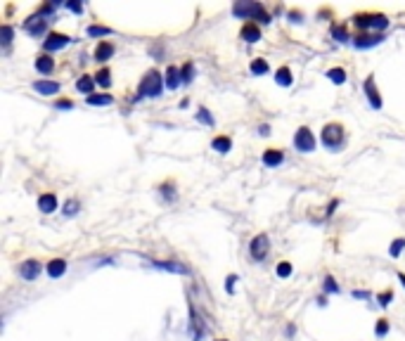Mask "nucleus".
I'll use <instances>...</instances> for the list:
<instances>
[{
  "instance_id": "obj_42",
  "label": "nucleus",
  "mask_w": 405,
  "mask_h": 341,
  "mask_svg": "<svg viewBox=\"0 0 405 341\" xmlns=\"http://www.w3.org/2000/svg\"><path fill=\"white\" fill-rule=\"evenodd\" d=\"M71 107H74L71 99H57V109H71Z\"/></svg>"
},
{
  "instance_id": "obj_46",
  "label": "nucleus",
  "mask_w": 405,
  "mask_h": 341,
  "mask_svg": "<svg viewBox=\"0 0 405 341\" xmlns=\"http://www.w3.org/2000/svg\"><path fill=\"white\" fill-rule=\"evenodd\" d=\"M289 17H292V22H301V14L299 12H292Z\"/></svg>"
},
{
  "instance_id": "obj_40",
  "label": "nucleus",
  "mask_w": 405,
  "mask_h": 341,
  "mask_svg": "<svg viewBox=\"0 0 405 341\" xmlns=\"http://www.w3.org/2000/svg\"><path fill=\"white\" fill-rule=\"evenodd\" d=\"M391 298H393V292H384L377 296V301H379V306H389L391 304Z\"/></svg>"
},
{
  "instance_id": "obj_43",
  "label": "nucleus",
  "mask_w": 405,
  "mask_h": 341,
  "mask_svg": "<svg viewBox=\"0 0 405 341\" xmlns=\"http://www.w3.org/2000/svg\"><path fill=\"white\" fill-rule=\"evenodd\" d=\"M69 10H71V12H83V5L76 0V3H69Z\"/></svg>"
},
{
  "instance_id": "obj_17",
  "label": "nucleus",
  "mask_w": 405,
  "mask_h": 341,
  "mask_svg": "<svg viewBox=\"0 0 405 341\" xmlns=\"http://www.w3.org/2000/svg\"><path fill=\"white\" fill-rule=\"evenodd\" d=\"M242 41H246V43H258V41H261V29H258L254 22H246V24L242 26Z\"/></svg>"
},
{
  "instance_id": "obj_35",
  "label": "nucleus",
  "mask_w": 405,
  "mask_h": 341,
  "mask_svg": "<svg viewBox=\"0 0 405 341\" xmlns=\"http://www.w3.org/2000/svg\"><path fill=\"white\" fill-rule=\"evenodd\" d=\"M325 292L327 294H339V292H341L339 285H337V279L332 277V275H325Z\"/></svg>"
},
{
  "instance_id": "obj_31",
  "label": "nucleus",
  "mask_w": 405,
  "mask_h": 341,
  "mask_svg": "<svg viewBox=\"0 0 405 341\" xmlns=\"http://www.w3.org/2000/svg\"><path fill=\"white\" fill-rule=\"evenodd\" d=\"M95 81H98V86L109 88L111 86V71L109 69H100L98 74H95Z\"/></svg>"
},
{
  "instance_id": "obj_29",
  "label": "nucleus",
  "mask_w": 405,
  "mask_h": 341,
  "mask_svg": "<svg viewBox=\"0 0 405 341\" xmlns=\"http://www.w3.org/2000/svg\"><path fill=\"white\" fill-rule=\"evenodd\" d=\"M12 36H14V29L10 24L0 26V43H3V48H7V45L12 43Z\"/></svg>"
},
{
  "instance_id": "obj_26",
  "label": "nucleus",
  "mask_w": 405,
  "mask_h": 341,
  "mask_svg": "<svg viewBox=\"0 0 405 341\" xmlns=\"http://www.w3.org/2000/svg\"><path fill=\"white\" fill-rule=\"evenodd\" d=\"M275 81H277V86L289 88L294 78H292V71H289L287 67H280V69H277V74H275Z\"/></svg>"
},
{
  "instance_id": "obj_32",
  "label": "nucleus",
  "mask_w": 405,
  "mask_h": 341,
  "mask_svg": "<svg viewBox=\"0 0 405 341\" xmlns=\"http://www.w3.org/2000/svg\"><path fill=\"white\" fill-rule=\"evenodd\" d=\"M197 121H202V124H206V126H214L216 124L214 116H211V112L206 109V107H199V109H197Z\"/></svg>"
},
{
  "instance_id": "obj_30",
  "label": "nucleus",
  "mask_w": 405,
  "mask_h": 341,
  "mask_svg": "<svg viewBox=\"0 0 405 341\" xmlns=\"http://www.w3.org/2000/svg\"><path fill=\"white\" fill-rule=\"evenodd\" d=\"M195 64L192 62H185L183 67H180V76H183V83H192L195 81Z\"/></svg>"
},
{
  "instance_id": "obj_15",
  "label": "nucleus",
  "mask_w": 405,
  "mask_h": 341,
  "mask_svg": "<svg viewBox=\"0 0 405 341\" xmlns=\"http://www.w3.org/2000/svg\"><path fill=\"white\" fill-rule=\"evenodd\" d=\"M33 67H36L38 74H43V76L52 74V71H55V57H50V55H38V57H36V62H33Z\"/></svg>"
},
{
  "instance_id": "obj_47",
  "label": "nucleus",
  "mask_w": 405,
  "mask_h": 341,
  "mask_svg": "<svg viewBox=\"0 0 405 341\" xmlns=\"http://www.w3.org/2000/svg\"><path fill=\"white\" fill-rule=\"evenodd\" d=\"M398 279L403 282V287H405V273H398Z\"/></svg>"
},
{
  "instance_id": "obj_24",
  "label": "nucleus",
  "mask_w": 405,
  "mask_h": 341,
  "mask_svg": "<svg viewBox=\"0 0 405 341\" xmlns=\"http://www.w3.org/2000/svg\"><path fill=\"white\" fill-rule=\"evenodd\" d=\"M211 147L218 152V154H227L230 149H233V140L227 135H218V137H214V143H211Z\"/></svg>"
},
{
  "instance_id": "obj_44",
  "label": "nucleus",
  "mask_w": 405,
  "mask_h": 341,
  "mask_svg": "<svg viewBox=\"0 0 405 341\" xmlns=\"http://www.w3.org/2000/svg\"><path fill=\"white\" fill-rule=\"evenodd\" d=\"M353 296H356V298H368L370 294L368 292H358V289H356V292H353Z\"/></svg>"
},
{
  "instance_id": "obj_4",
  "label": "nucleus",
  "mask_w": 405,
  "mask_h": 341,
  "mask_svg": "<svg viewBox=\"0 0 405 341\" xmlns=\"http://www.w3.org/2000/svg\"><path fill=\"white\" fill-rule=\"evenodd\" d=\"M353 24L360 29V31H370V29H375V31H384L389 26V19H387V14H370V12H365V14H356L353 17Z\"/></svg>"
},
{
  "instance_id": "obj_12",
  "label": "nucleus",
  "mask_w": 405,
  "mask_h": 341,
  "mask_svg": "<svg viewBox=\"0 0 405 341\" xmlns=\"http://www.w3.org/2000/svg\"><path fill=\"white\" fill-rule=\"evenodd\" d=\"M154 268H159V270H166V273H176V275H187L190 273V268L178 263V260H152Z\"/></svg>"
},
{
  "instance_id": "obj_7",
  "label": "nucleus",
  "mask_w": 405,
  "mask_h": 341,
  "mask_svg": "<svg viewBox=\"0 0 405 341\" xmlns=\"http://www.w3.org/2000/svg\"><path fill=\"white\" fill-rule=\"evenodd\" d=\"M384 43V33H368V31H360L356 38H353V45L358 50H370L375 45Z\"/></svg>"
},
{
  "instance_id": "obj_20",
  "label": "nucleus",
  "mask_w": 405,
  "mask_h": 341,
  "mask_svg": "<svg viewBox=\"0 0 405 341\" xmlns=\"http://www.w3.org/2000/svg\"><path fill=\"white\" fill-rule=\"evenodd\" d=\"M95 76H88V74H83L79 78V81H76V90H79V93H83V95H95Z\"/></svg>"
},
{
  "instance_id": "obj_34",
  "label": "nucleus",
  "mask_w": 405,
  "mask_h": 341,
  "mask_svg": "<svg viewBox=\"0 0 405 341\" xmlns=\"http://www.w3.org/2000/svg\"><path fill=\"white\" fill-rule=\"evenodd\" d=\"M88 36H111V29L109 26L92 24V26H88Z\"/></svg>"
},
{
  "instance_id": "obj_18",
  "label": "nucleus",
  "mask_w": 405,
  "mask_h": 341,
  "mask_svg": "<svg viewBox=\"0 0 405 341\" xmlns=\"http://www.w3.org/2000/svg\"><path fill=\"white\" fill-rule=\"evenodd\" d=\"M164 81H166V88H168V90H176V88H178L180 83H183L180 69H178V67H173V64H171V67L166 69V78H164Z\"/></svg>"
},
{
  "instance_id": "obj_36",
  "label": "nucleus",
  "mask_w": 405,
  "mask_h": 341,
  "mask_svg": "<svg viewBox=\"0 0 405 341\" xmlns=\"http://www.w3.org/2000/svg\"><path fill=\"white\" fill-rule=\"evenodd\" d=\"M332 36H334L337 43H346V41H349V33H346L344 26H334V29H332Z\"/></svg>"
},
{
  "instance_id": "obj_45",
  "label": "nucleus",
  "mask_w": 405,
  "mask_h": 341,
  "mask_svg": "<svg viewBox=\"0 0 405 341\" xmlns=\"http://www.w3.org/2000/svg\"><path fill=\"white\" fill-rule=\"evenodd\" d=\"M258 130H261V135H270V128H268V126H261Z\"/></svg>"
},
{
  "instance_id": "obj_33",
  "label": "nucleus",
  "mask_w": 405,
  "mask_h": 341,
  "mask_svg": "<svg viewBox=\"0 0 405 341\" xmlns=\"http://www.w3.org/2000/svg\"><path fill=\"white\" fill-rule=\"evenodd\" d=\"M403 249H405V239L400 237V239H393L391 247H389V254L393 256V258H398L400 254H403Z\"/></svg>"
},
{
  "instance_id": "obj_21",
  "label": "nucleus",
  "mask_w": 405,
  "mask_h": 341,
  "mask_svg": "<svg viewBox=\"0 0 405 341\" xmlns=\"http://www.w3.org/2000/svg\"><path fill=\"white\" fill-rule=\"evenodd\" d=\"M282 162H284V152H280V149H265L263 152V164L268 168L280 166Z\"/></svg>"
},
{
  "instance_id": "obj_3",
  "label": "nucleus",
  "mask_w": 405,
  "mask_h": 341,
  "mask_svg": "<svg viewBox=\"0 0 405 341\" xmlns=\"http://www.w3.org/2000/svg\"><path fill=\"white\" fill-rule=\"evenodd\" d=\"M164 78H161L159 71H147L142 76L140 86H138V97H159L161 90H164Z\"/></svg>"
},
{
  "instance_id": "obj_11",
  "label": "nucleus",
  "mask_w": 405,
  "mask_h": 341,
  "mask_svg": "<svg viewBox=\"0 0 405 341\" xmlns=\"http://www.w3.org/2000/svg\"><path fill=\"white\" fill-rule=\"evenodd\" d=\"M41 270H43V266H41V263H38L36 258H29V260H24V263H19V277H22V279H29V282L38 279Z\"/></svg>"
},
{
  "instance_id": "obj_27",
  "label": "nucleus",
  "mask_w": 405,
  "mask_h": 341,
  "mask_svg": "<svg viewBox=\"0 0 405 341\" xmlns=\"http://www.w3.org/2000/svg\"><path fill=\"white\" fill-rule=\"evenodd\" d=\"M249 69H252L254 76H265L270 71V64L265 62V59H254V62L249 64Z\"/></svg>"
},
{
  "instance_id": "obj_22",
  "label": "nucleus",
  "mask_w": 405,
  "mask_h": 341,
  "mask_svg": "<svg viewBox=\"0 0 405 341\" xmlns=\"http://www.w3.org/2000/svg\"><path fill=\"white\" fill-rule=\"evenodd\" d=\"M67 273V260L64 258H52L48 263V275L52 279H57V277H62V275Z\"/></svg>"
},
{
  "instance_id": "obj_13",
  "label": "nucleus",
  "mask_w": 405,
  "mask_h": 341,
  "mask_svg": "<svg viewBox=\"0 0 405 341\" xmlns=\"http://www.w3.org/2000/svg\"><path fill=\"white\" fill-rule=\"evenodd\" d=\"M114 45L109 43V41H100L98 45H95V52H92V57H95V62H107V59H111L114 57Z\"/></svg>"
},
{
  "instance_id": "obj_6",
  "label": "nucleus",
  "mask_w": 405,
  "mask_h": 341,
  "mask_svg": "<svg viewBox=\"0 0 405 341\" xmlns=\"http://www.w3.org/2000/svg\"><path fill=\"white\" fill-rule=\"evenodd\" d=\"M294 147L299 149V152H313L315 149V135L313 133H311V128H306V126H303V128H299L294 133Z\"/></svg>"
},
{
  "instance_id": "obj_8",
  "label": "nucleus",
  "mask_w": 405,
  "mask_h": 341,
  "mask_svg": "<svg viewBox=\"0 0 405 341\" xmlns=\"http://www.w3.org/2000/svg\"><path fill=\"white\" fill-rule=\"evenodd\" d=\"M24 31L29 33V36H33V38L43 36V33L48 31V19L41 17V14H33V17H29L24 22Z\"/></svg>"
},
{
  "instance_id": "obj_19",
  "label": "nucleus",
  "mask_w": 405,
  "mask_h": 341,
  "mask_svg": "<svg viewBox=\"0 0 405 341\" xmlns=\"http://www.w3.org/2000/svg\"><path fill=\"white\" fill-rule=\"evenodd\" d=\"M190 325H192V329H195L192 339L202 341V336H204V323H202V317H199V313L195 310V306H190Z\"/></svg>"
},
{
  "instance_id": "obj_39",
  "label": "nucleus",
  "mask_w": 405,
  "mask_h": 341,
  "mask_svg": "<svg viewBox=\"0 0 405 341\" xmlns=\"http://www.w3.org/2000/svg\"><path fill=\"white\" fill-rule=\"evenodd\" d=\"M76 211H79V202H76V199H69L67 204H64V216H74Z\"/></svg>"
},
{
  "instance_id": "obj_16",
  "label": "nucleus",
  "mask_w": 405,
  "mask_h": 341,
  "mask_svg": "<svg viewBox=\"0 0 405 341\" xmlns=\"http://www.w3.org/2000/svg\"><path fill=\"white\" fill-rule=\"evenodd\" d=\"M33 90H36L38 95H57L62 90V86L57 81H36L33 83Z\"/></svg>"
},
{
  "instance_id": "obj_25",
  "label": "nucleus",
  "mask_w": 405,
  "mask_h": 341,
  "mask_svg": "<svg viewBox=\"0 0 405 341\" xmlns=\"http://www.w3.org/2000/svg\"><path fill=\"white\" fill-rule=\"evenodd\" d=\"M159 190H161V197H164V202H168V204L178 199V192H176V183H164Z\"/></svg>"
},
{
  "instance_id": "obj_38",
  "label": "nucleus",
  "mask_w": 405,
  "mask_h": 341,
  "mask_svg": "<svg viewBox=\"0 0 405 341\" xmlns=\"http://www.w3.org/2000/svg\"><path fill=\"white\" fill-rule=\"evenodd\" d=\"M292 275V263L282 260V263H277V277H289Z\"/></svg>"
},
{
  "instance_id": "obj_48",
  "label": "nucleus",
  "mask_w": 405,
  "mask_h": 341,
  "mask_svg": "<svg viewBox=\"0 0 405 341\" xmlns=\"http://www.w3.org/2000/svg\"><path fill=\"white\" fill-rule=\"evenodd\" d=\"M216 341H227V339H216Z\"/></svg>"
},
{
  "instance_id": "obj_2",
  "label": "nucleus",
  "mask_w": 405,
  "mask_h": 341,
  "mask_svg": "<svg viewBox=\"0 0 405 341\" xmlns=\"http://www.w3.org/2000/svg\"><path fill=\"white\" fill-rule=\"evenodd\" d=\"M320 143H322L325 149H330V152H339L346 143L344 126L341 124H327L325 128H322V133H320Z\"/></svg>"
},
{
  "instance_id": "obj_28",
  "label": "nucleus",
  "mask_w": 405,
  "mask_h": 341,
  "mask_svg": "<svg viewBox=\"0 0 405 341\" xmlns=\"http://www.w3.org/2000/svg\"><path fill=\"white\" fill-rule=\"evenodd\" d=\"M327 78H330L332 83H337V86H341V83H346V71L341 67H334L327 71Z\"/></svg>"
},
{
  "instance_id": "obj_41",
  "label": "nucleus",
  "mask_w": 405,
  "mask_h": 341,
  "mask_svg": "<svg viewBox=\"0 0 405 341\" xmlns=\"http://www.w3.org/2000/svg\"><path fill=\"white\" fill-rule=\"evenodd\" d=\"M233 282H237V275H230V277L225 279V292H227V294H233V292H235Z\"/></svg>"
},
{
  "instance_id": "obj_14",
  "label": "nucleus",
  "mask_w": 405,
  "mask_h": 341,
  "mask_svg": "<svg viewBox=\"0 0 405 341\" xmlns=\"http://www.w3.org/2000/svg\"><path fill=\"white\" fill-rule=\"evenodd\" d=\"M57 206H60V202H57V194L52 192H45L38 197V209H41V213H52L57 211Z\"/></svg>"
},
{
  "instance_id": "obj_10",
  "label": "nucleus",
  "mask_w": 405,
  "mask_h": 341,
  "mask_svg": "<svg viewBox=\"0 0 405 341\" xmlns=\"http://www.w3.org/2000/svg\"><path fill=\"white\" fill-rule=\"evenodd\" d=\"M362 90H365V95H368V102H370V107L372 109H381V95H379V90H377V86H375V76L370 74L368 78H365V83H362Z\"/></svg>"
},
{
  "instance_id": "obj_23",
  "label": "nucleus",
  "mask_w": 405,
  "mask_h": 341,
  "mask_svg": "<svg viewBox=\"0 0 405 341\" xmlns=\"http://www.w3.org/2000/svg\"><path fill=\"white\" fill-rule=\"evenodd\" d=\"M86 102L90 107H107V105H111L114 102V95H109V93H98V95H88L86 97Z\"/></svg>"
},
{
  "instance_id": "obj_1",
  "label": "nucleus",
  "mask_w": 405,
  "mask_h": 341,
  "mask_svg": "<svg viewBox=\"0 0 405 341\" xmlns=\"http://www.w3.org/2000/svg\"><path fill=\"white\" fill-rule=\"evenodd\" d=\"M233 14L240 19H256L258 24H265V26L273 22L268 10L261 3H254V0H237L233 5Z\"/></svg>"
},
{
  "instance_id": "obj_5",
  "label": "nucleus",
  "mask_w": 405,
  "mask_h": 341,
  "mask_svg": "<svg viewBox=\"0 0 405 341\" xmlns=\"http://www.w3.org/2000/svg\"><path fill=\"white\" fill-rule=\"evenodd\" d=\"M249 254H252L254 260H265V256L270 254V237L265 235V232L256 235L252 242H249Z\"/></svg>"
},
{
  "instance_id": "obj_37",
  "label": "nucleus",
  "mask_w": 405,
  "mask_h": 341,
  "mask_svg": "<svg viewBox=\"0 0 405 341\" xmlns=\"http://www.w3.org/2000/svg\"><path fill=\"white\" fill-rule=\"evenodd\" d=\"M375 334L377 336H387L389 334V320H377V325H375Z\"/></svg>"
},
{
  "instance_id": "obj_9",
  "label": "nucleus",
  "mask_w": 405,
  "mask_h": 341,
  "mask_svg": "<svg viewBox=\"0 0 405 341\" xmlns=\"http://www.w3.org/2000/svg\"><path fill=\"white\" fill-rule=\"evenodd\" d=\"M69 43H71L69 36L52 31V33H48V38L43 41V50H45V55H48V52H55V50H64Z\"/></svg>"
}]
</instances>
